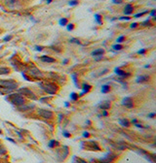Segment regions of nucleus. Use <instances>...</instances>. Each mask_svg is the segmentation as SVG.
Segmentation results:
<instances>
[{"label": "nucleus", "instance_id": "f257e3e1", "mask_svg": "<svg viewBox=\"0 0 156 163\" xmlns=\"http://www.w3.org/2000/svg\"><path fill=\"white\" fill-rule=\"evenodd\" d=\"M39 86L45 91L48 94H55L57 93V91L59 89V86L56 84L55 82H38Z\"/></svg>", "mask_w": 156, "mask_h": 163}, {"label": "nucleus", "instance_id": "f03ea898", "mask_svg": "<svg viewBox=\"0 0 156 163\" xmlns=\"http://www.w3.org/2000/svg\"><path fill=\"white\" fill-rule=\"evenodd\" d=\"M18 87V83L14 81H5V80H1L0 81V88L4 89L5 92H12L14 89H17Z\"/></svg>", "mask_w": 156, "mask_h": 163}, {"label": "nucleus", "instance_id": "7ed1b4c3", "mask_svg": "<svg viewBox=\"0 0 156 163\" xmlns=\"http://www.w3.org/2000/svg\"><path fill=\"white\" fill-rule=\"evenodd\" d=\"M8 97H10V102H11L14 106L20 107V106H22V105H25L26 99H25V97H24L22 94H20V93L11 94Z\"/></svg>", "mask_w": 156, "mask_h": 163}, {"label": "nucleus", "instance_id": "20e7f679", "mask_svg": "<svg viewBox=\"0 0 156 163\" xmlns=\"http://www.w3.org/2000/svg\"><path fill=\"white\" fill-rule=\"evenodd\" d=\"M18 92L20 94H22L24 97H28L29 99H32V100H36L37 99V96L33 93V91L31 89H28L27 87H22L18 89Z\"/></svg>", "mask_w": 156, "mask_h": 163}, {"label": "nucleus", "instance_id": "39448f33", "mask_svg": "<svg viewBox=\"0 0 156 163\" xmlns=\"http://www.w3.org/2000/svg\"><path fill=\"white\" fill-rule=\"evenodd\" d=\"M29 76L30 77H32L33 79H35V80H41V79H43L44 78V75L42 74V72L36 68V67H32L30 70H29Z\"/></svg>", "mask_w": 156, "mask_h": 163}, {"label": "nucleus", "instance_id": "423d86ee", "mask_svg": "<svg viewBox=\"0 0 156 163\" xmlns=\"http://www.w3.org/2000/svg\"><path fill=\"white\" fill-rule=\"evenodd\" d=\"M115 158H116V155L112 154L111 153H108V154H105L103 157L98 159V161H96V163H111Z\"/></svg>", "mask_w": 156, "mask_h": 163}, {"label": "nucleus", "instance_id": "0eeeda50", "mask_svg": "<svg viewBox=\"0 0 156 163\" xmlns=\"http://www.w3.org/2000/svg\"><path fill=\"white\" fill-rule=\"evenodd\" d=\"M58 155H60L58 158H59V160H63L64 161V159L66 158V156L68 155V148L66 147V146H64L63 148H61L60 150H58L57 151V156Z\"/></svg>", "mask_w": 156, "mask_h": 163}, {"label": "nucleus", "instance_id": "6e6552de", "mask_svg": "<svg viewBox=\"0 0 156 163\" xmlns=\"http://www.w3.org/2000/svg\"><path fill=\"white\" fill-rule=\"evenodd\" d=\"M37 114L45 119H51L53 118V113L49 110H46V109H38Z\"/></svg>", "mask_w": 156, "mask_h": 163}, {"label": "nucleus", "instance_id": "1a4fd4ad", "mask_svg": "<svg viewBox=\"0 0 156 163\" xmlns=\"http://www.w3.org/2000/svg\"><path fill=\"white\" fill-rule=\"evenodd\" d=\"M122 105L128 109H132L133 107H134L133 100H132L131 97H129V96L125 97V98H123V100H122Z\"/></svg>", "mask_w": 156, "mask_h": 163}, {"label": "nucleus", "instance_id": "9d476101", "mask_svg": "<svg viewBox=\"0 0 156 163\" xmlns=\"http://www.w3.org/2000/svg\"><path fill=\"white\" fill-rule=\"evenodd\" d=\"M114 72H115V74L117 76H119L121 79H126V78H128V77L131 76V73H126L125 71L121 70L120 68H115L114 69Z\"/></svg>", "mask_w": 156, "mask_h": 163}, {"label": "nucleus", "instance_id": "9b49d317", "mask_svg": "<svg viewBox=\"0 0 156 163\" xmlns=\"http://www.w3.org/2000/svg\"><path fill=\"white\" fill-rule=\"evenodd\" d=\"M92 89V86L89 84V83H83L82 85V91H81V93L79 94V97H81L83 96L84 94H86V93H88L89 91Z\"/></svg>", "mask_w": 156, "mask_h": 163}, {"label": "nucleus", "instance_id": "f8f14e48", "mask_svg": "<svg viewBox=\"0 0 156 163\" xmlns=\"http://www.w3.org/2000/svg\"><path fill=\"white\" fill-rule=\"evenodd\" d=\"M149 79H150V77L148 75H140V76H138V78L136 79V82H138V83L146 82L149 81Z\"/></svg>", "mask_w": 156, "mask_h": 163}, {"label": "nucleus", "instance_id": "ddd939ff", "mask_svg": "<svg viewBox=\"0 0 156 163\" xmlns=\"http://www.w3.org/2000/svg\"><path fill=\"white\" fill-rule=\"evenodd\" d=\"M40 60L43 61V62H46V63H54L56 62V59L51 57V56H48V55H42L40 56Z\"/></svg>", "mask_w": 156, "mask_h": 163}, {"label": "nucleus", "instance_id": "4468645a", "mask_svg": "<svg viewBox=\"0 0 156 163\" xmlns=\"http://www.w3.org/2000/svg\"><path fill=\"white\" fill-rule=\"evenodd\" d=\"M133 12H134V7L131 4H127L125 6V8H124V12L123 13H124L125 16H129V15L133 14Z\"/></svg>", "mask_w": 156, "mask_h": 163}, {"label": "nucleus", "instance_id": "2eb2a0df", "mask_svg": "<svg viewBox=\"0 0 156 163\" xmlns=\"http://www.w3.org/2000/svg\"><path fill=\"white\" fill-rule=\"evenodd\" d=\"M118 122H119V124L121 126L123 127H129L130 126V121H129L128 119H126V118H120L119 120H118Z\"/></svg>", "mask_w": 156, "mask_h": 163}, {"label": "nucleus", "instance_id": "dca6fc26", "mask_svg": "<svg viewBox=\"0 0 156 163\" xmlns=\"http://www.w3.org/2000/svg\"><path fill=\"white\" fill-rule=\"evenodd\" d=\"M34 108V104H30V105H22L19 107L20 111H27V110H30V109Z\"/></svg>", "mask_w": 156, "mask_h": 163}, {"label": "nucleus", "instance_id": "f3484780", "mask_svg": "<svg viewBox=\"0 0 156 163\" xmlns=\"http://www.w3.org/2000/svg\"><path fill=\"white\" fill-rule=\"evenodd\" d=\"M104 54V51L102 50V49H98V50H96V51H94L92 53V55L93 56H101V54Z\"/></svg>", "mask_w": 156, "mask_h": 163}, {"label": "nucleus", "instance_id": "a211bd4d", "mask_svg": "<svg viewBox=\"0 0 156 163\" xmlns=\"http://www.w3.org/2000/svg\"><path fill=\"white\" fill-rule=\"evenodd\" d=\"M94 18L96 19V22L99 24V25H101L102 24V18H101V15H99V14H95L94 15Z\"/></svg>", "mask_w": 156, "mask_h": 163}, {"label": "nucleus", "instance_id": "6ab92c4d", "mask_svg": "<svg viewBox=\"0 0 156 163\" xmlns=\"http://www.w3.org/2000/svg\"><path fill=\"white\" fill-rule=\"evenodd\" d=\"M100 108L102 109V110H108L110 108V102L109 101H104L103 103H101Z\"/></svg>", "mask_w": 156, "mask_h": 163}, {"label": "nucleus", "instance_id": "aec40b11", "mask_svg": "<svg viewBox=\"0 0 156 163\" xmlns=\"http://www.w3.org/2000/svg\"><path fill=\"white\" fill-rule=\"evenodd\" d=\"M10 73V68L8 67H0V75H8Z\"/></svg>", "mask_w": 156, "mask_h": 163}, {"label": "nucleus", "instance_id": "412c9836", "mask_svg": "<svg viewBox=\"0 0 156 163\" xmlns=\"http://www.w3.org/2000/svg\"><path fill=\"white\" fill-rule=\"evenodd\" d=\"M59 145H60V143H59L58 141H56V140H51V141L49 142V144H48V147L51 148V149H53V148H55V147H58Z\"/></svg>", "mask_w": 156, "mask_h": 163}, {"label": "nucleus", "instance_id": "4be33fe9", "mask_svg": "<svg viewBox=\"0 0 156 163\" xmlns=\"http://www.w3.org/2000/svg\"><path fill=\"white\" fill-rule=\"evenodd\" d=\"M101 93H108L110 91V86L108 84H103L102 86H101Z\"/></svg>", "mask_w": 156, "mask_h": 163}, {"label": "nucleus", "instance_id": "5701e85b", "mask_svg": "<svg viewBox=\"0 0 156 163\" xmlns=\"http://www.w3.org/2000/svg\"><path fill=\"white\" fill-rule=\"evenodd\" d=\"M77 74L76 73H73V74H71V78L73 79V82H74V84H75V86L76 87H79V84H78V82H77Z\"/></svg>", "mask_w": 156, "mask_h": 163}, {"label": "nucleus", "instance_id": "b1692460", "mask_svg": "<svg viewBox=\"0 0 156 163\" xmlns=\"http://www.w3.org/2000/svg\"><path fill=\"white\" fill-rule=\"evenodd\" d=\"M69 97H70V99L73 100V101H77L78 98H79V95L76 92H71L70 95H69Z\"/></svg>", "mask_w": 156, "mask_h": 163}, {"label": "nucleus", "instance_id": "393cba45", "mask_svg": "<svg viewBox=\"0 0 156 163\" xmlns=\"http://www.w3.org/2000/svg\"><path fill=\"white\" fill-rule=\"evenodd\" d=\"M59 24H60V25H62V26L66 25V24H67V18H61V19L59 20Z\"/></svg>", "mask_w": 156, "mask_h": 163}, {"label": "nucleus", "instance_id": "a878e982", "mask_svg": "<svg viewBox=\"0 0 156 163\" xmlns=\"http://www.w3.org/2000/svg\"><path fill=\"white\" fill-rule=\"evenodd\" d=\"M112 49H113L114 51H120V50L123 49V46L120 45V44H115V45L112 46Z\"/></svg>", "mask_w": 156, "mask_h": 163}, {"label": "nucleus", "instance_id": "bb28decb", "mask_svg": "<svg viewBox=\"0 0 156 163\" xmlns=\"http://www.w3.org/2000/svg\"><path fill=\"white\" fill-rule=\"evenodd\" d=\"M69 43H73V44H78V45H80L81 43H80V41L78 40V39H76V38H71L70 40H69Z\"/></svg>", "mask_w": 156, "mask_h": 163}, {"label": "nucleus", "instance_id": "cd10ccee", "mask_svg": "<svg viewBox=\"0 0 156 163\" xmlns=\"http://www.w3.org/2000/svg\"><path fill=\"white\" fill-rule=\"evenodd\" d=\"M124 40H125V36H124V35H121V36H119L118 38H117V40H116V43H117V44H119V43H122Z\"/></svg>", "mask_w": 156, "mask_h": 163}, {"label": "nucleus", "instance_id": "c85d7f7f", "mask_svg": "<svg viewBox=\"0 0 156 163\" xmlns=\"http://www.w3.org/2000/svg\"><path fill=\"white\" fill-rule=\"evenodd\" d=\"M78 4V0H70L68 2V5L69 6H76Z\"/></svg>", "mask_w": 156, "mask_h": 163}, {"label": "nucleus", "instance_id": "c756f323", "mask_svg": "<svg viewBox=\"0 0 156 163\" xmlns=\"http://www.w3.org/2000/svg\"><path fill=\"white\" fill-rule=\"evenodd\" d=\"M148 13V11H144V12H142V13H138V14H136L134 17L135 18H140V17H142L143 15H145V14H147Z\"/></svg>", "mask_w": 156, "mask_h": 163}, {"label": "nucleus", "instance_id": "7c9ffc66", "mask_svg": "<svg viewBox=\"0 0 156 163\" xmlns=\"http://www.w3.org/2000/svg\"><path fill=\"white\" fill-rule=\"evenodd\" d=\"M66 29L68 30V31H71V30H73L74 28V24L73 23H68V24H66Z\"/></svg>", "mask_w": 156, "mask_h": 163}, {"label": "nucleus", "instance_id": "2f4dec72", "mask_svg": "<svg viewBox=\"0 0 156 163\" xmlns=\"http://www.w3.org/2000/svg\"><path fill=\"white\" fill-rule=\"evenodd\" d=\"M141 25H143V26H151V23H150V19H146L145 21H143L142 23H141Z\"/></svg>", "mask_w": 156, "mask_h": 163}, {"label": "nucleus", "instance_id": "473e14b6", "mask_svg": "<svg viewBox=\"0 0 156 163\" xmlns=\"http://www.w3.org/2000/svg\"><path fill=\"white\" fill-rule=\"evenodd\" d=\"M119 19H120V20H130L131 18L128 17V16H124V17H120Z\"/></svg>", "mask_w": 156, "mask_h": 163}, {"label": "nucleus", "instance_id": "72a5a7b5", "mask_svg": "<svg viewBox=\"0 0 156 163\" xmlns=\"http://www.w3.org/2000/svg\"><path fill=\"white\" fill-rule=\"evenodd\" d=\"M63 135H64V137H66V138H69V137H70V133H68L67 131L64 130V131H63Z\"/></svg>", "mask_w": 156, "mask_h": 163}, {"label": "nucleus", "instance_id": "f704fd0d", "mask_svg": "<svg viewBox=\"0 0 156 163\" xmlns=\"http://www.w3.org/2000/svg\"><path fill=\"white\" fill-rule=\"evenodd\" d=\"M43 49H44V47H42V46H35V50L37 52H41Z\"/></svg>", "mask_w": 156, "mask_h": 163}, {"label": "nucleus", "instance_id": "c9c22d12", "mask_svg": "<svg viewBox=\"0 0 156 163\" xmlns=\"http://www.w3.org/2000/svg\"><path fill=\"white\" fill-rule=\"evenodd\" d=\"M145 53H146V49H140L138 52V54H145Z\"/></svg>", "mask_w": 156, "mask_h": 163}, {"label": "nucleus", "instance_id": "e433bc0d", "mask_svg": "<svg viewBox=\"0 0 156 163\" xmlns=\"http://www.w3.org/2000/svg\"><path fill=\"white\" fill-rule=\"evenodd\" d=\"M12 35H9V36H6V37H4V39H3V41L4 42H7V41H10L11 39H12Z\"/></svg>", "mask_w": 156, "mask_h": 163}, {"label": "nucleus", "instance_id": "4c0bfd02", "mask_svg": "<svg viewBox=\"0 0 156 163\" xmlns=\"http://www.w3.org/2000/svg\"><path fill=\"white\" fill-rule=\"evenodd\" d=\"M138 25V22H133V23H131V25H130V27L133 29V28H137V26Z\"/></svg>", "mask_w": 156, "mask_h": 163}, {"label": "nucleus", "instance_id": "58836bf2", "mask_svg": "<svg viewBox=\"0 0 156 163\" xmlns=\"http://www.w3.org/2000/svg\"><path fill=\"white\" fill-rule=\"evenodd\" d=\"M123 0H112V3L113 4H122Z\"/></svg>", "mask_w": 156, "mask_h": 163}, {"label": "nucleus", "instance_id": "ea45409f", "mask_svg": "<svg viewBox=\"0 0 156 163\" xmlns=\"http://www.w3.org/2000/svg\"><path fill=\"white\" fill-rule=\"evenodd\" d=\"M155 13H156L155 9L151 10V11H150V16H151V17H155Z\"/></svg>", "mask_w": 156, "mask_h": 163}, {"label": "nucleus", "instance_id": "a19ab883", "mask_svg": "<svg viewBox=\"0 0 156 163\" xmlns=\"http://www.w3.org/2000/svg\"><path fill=\"white\" fill-rule=\"evenodd\" d=\"M102 116H103V117H107V116H108V113H107L106 110H103V111H102Z\"/></svg>", "mask_w": 156, "mask_h": 163}, {"label": "nucleus", "instance_id": "79ce46f5", "mask_svg": "<svg viewBox=\"0 0 156 163\" xmlns=\"http://www.w3.org/2000/svg\"><path fill=\"white\" fill-rule=\"evenodd\" d=\"M89 135H90V134H89V132H87V131H85V132L83 133V137H84V138H88Z\"/></svg>", "mask_w": 156, "mask_h": 163}, {"label": "nucleus", "instance_id": "37998d69", "mask_svg": "<svg viewBox=\"0 0 156 163\" xmlns=\"http://www.w3.org/2000/svg\"><path fill=\"white\" fill-rule=\"evenodd\" d=\"M77 163H87L85 160H83L81 158H77Z\"/></svg>", "mask_w": 156, "mask_h": 163}, {"label": "nucleus", "instance_id": "c03bdc74", "mask_svg": "<svg viewBox=\"0 0 156 163\" xmlns=\"http://www.w3.org/2000/svg\"><path fill=\"white\" fill-rule=\"evenodd\" d=\"M156 115V113H151V114H149V115H147V117L148 118H154Z\"/></svg>", "mask_w": 156, "mask_h": 163}, {"label": "nucleus", "instance_id": "a18cd8bd", "mask_svg": "<svg viewBox=\"0 0 156 163\" xmlns=\"http://www.w3.org/2000/svg\"><path fill=\"white\" fill-rule=\"evenodd\" d=\"M108 72V69H104V70H102L101 72V74H100V76H101V75H104L105 73H107Z\"/></svg>", "mask_w": 156, "mask_h": 163}, {"label": "nucleus", "instance_id": "49530a36", "mask_svg": "<svg viewBox=\"0 0 156 163\" xmlns=\"http://www.w3.org/2000/svg\"><path fill=\"white\" fill-rule=\"evenodd\" d=\"M23 77H24V78H25V79H26L27 81H30V79L28 78V77L27 76V75H26V74H24V73H23Z\"/></svg>", "mask_w": 156, "mask_h": 163}, {"label": "nucleus", "instance_id": "de8ad7c7", "mask_svg": "<svg viewBox=\"0 0 156 163\" xmlns=\"http://www.w3.org/2000/svg\"><path fill=\"white\" fill-rule=\"evenodd\" d=\"M135 126L138 127V128H142V125L141 124H138V123H135Z\"/></svg>", "mask_w": 156, "mask_h": 163}, {"label": "nucleus", "instance_id": "09e8293b", "mask_svg": "<svg viewBox=\"0 0 156 163\" xmlns=\"http://www.w3.org/2000/svg\"><path fill=\"white\" fill-rule=\"evenodd\" d=\"M68 61H69V59H67V58H65L64 61H63V64H66L68 63Z\"/></svg>", "mask_w": 156, "mask_h": 163}, {"label": "nucleus", "instance_id": "8fccbe9b", "mask_svg": "<svg viewBox=\"0 0 156 163\" xmlns=\"http://www.w3.org/2000/svg\"><path fill=\"white\" fill-rule=\"evenodd\" d=\"M7 140H8V141H10V142H12V143H14V144H15V141H14L13 139H11V138H7Z\"/></svg>", "mask_w": 156, "mask_h": 163}, {"label": "nucleus", "instance_id": "3c124183", "mask_svg": "<svg viewBox=\"0 0 156 163\" xmlns=\"http://www.w3.org/2000/svg\"><path fill=\"white\" fill-rule=\"evenodd\" d=\"M137 121H138V120H137L136 118H134V119H132V123H134V124H135V123H137Z\"/></svg>", "mask_w": 156, "mask_h": 163}, {"label": "nucleus", "instance_id": "603ef678", "mask_svg": "<svg viewBox=\"0 0 156 163\" xmlns=\"http://www.w3.org/2000/svg\"><path fill=\"white\" fill-rule=\"evenodd\" d=\"M16 2V0H9V3L10 4H14Z\"/></svg>", "mask_w": 156, "mask_h": 163}, {"label": "nucleus", "instance_id": "864d4df0", "mask_svg": "<svg viewBox=\"0 0 156 163\" xmlns=\"http://www.w3.org/2000/svg\"><path fill=\"white\" fill-rule=\"evenodd\" d=\"M64 104H65V106H66V107H69V103H68V102H65Z\"/></svg>", "mask_w": 156, "mask_h": 163}, {"label": "nucleus", "instance_id": "5fc2aeb1", "mask_svg": "<svg viewBox=\"0 0 156 163\" xmlns=\"http://www.w3.org/2000/svg\"><path fill=\"white\" fill-rule=\"evenodd\" d=\"M52 1H53V0H47V3H48V4H49V3H51V2H52Z\"/></svg>", "mask_w": 156, "mask_h": 163}, {"label": "nucleus", "instance_id": "6e6d98bb", "mask_svg": "<svg viewBox=\"0 0 156 163\" xmlns=\"http://www.w3.org/2000/svg\"><path fill=\"white\" fill-rule=\"evenodd\" d=\"M0 134H1V130H0Z\"/></svg>", "mask_w": 156, "mask_h": 163}]
</instances>
